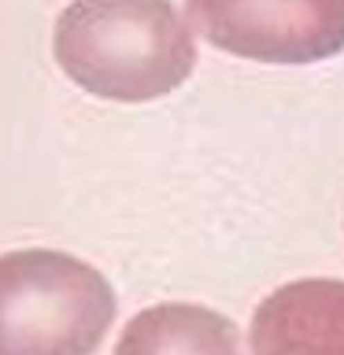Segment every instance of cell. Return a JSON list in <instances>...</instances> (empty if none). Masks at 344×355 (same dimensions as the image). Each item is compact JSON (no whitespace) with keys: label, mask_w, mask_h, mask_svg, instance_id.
Listing matches in <instances>:
<instances>
[{"label":"cell","mask_w":344,"mask_h":355,"mask_svg":"<svg viewBox=\"0 0 344 355\" xmlns=\"http://www.w3.org/2000/svg\"><path fill=\"white\" fill-rule=\"evenodd\" d=\"M55 63L100 100L144 104L196 67V37L171 0H74L52 33Z\"/></svg>","instance_id":"6da1fadb"},{"label":"cell","mask_w":344,"mask_h":355,"mask_svg":"<svg viewBox=\"0 0 344 355\" xmlns=\"http://www.w3.org/2000/svg\"><path fill=\"white\" fill-rule=\"evenodd\" d=\"M115 322L104 274L67 252L0 255V355H93Z\"/></svg>","instance_id":"7a4b0ae2"},{"label":"cell","mask_w":344,"mask_h":355,"mask_svg":"<svg viewBox=\"0 0 344 355\" xmlns=\"http://www.w3.org/2000/svg\"><path fill=\"white\" fill-rule=\"evenodd\" d=\"M215 49L255 63L304 67L344 49V0H185Z\"/></svg>","instance_id":"3957f363"},{"label":"cell","mask_w":344,"mask_h":355,"mask_svg":"<svg viewBox=\"0 0 344 355\" xmlns=\"http://www.w3.org/2000/svg\"><path fill=\"white\" fill-rule=\"evenodd\" d=\"M252 355H344V282L274 288L252 315Z\"/></svg>","instance_id":"277c9868"},{"label":"cell","mask_w":344,"mask_h":355,"mask_svg":"<svg viewBox=\"0 0 344 355\" xmlns=\"http://www.w3.org/2000/svg\"><path fill=\"white\" fill-rule=\"evenodd\" d=\"M115 355H244L241 329L200 304H155L133 315Z\"/></svg>","instance_id":"5b68a950"}]
</instances>
